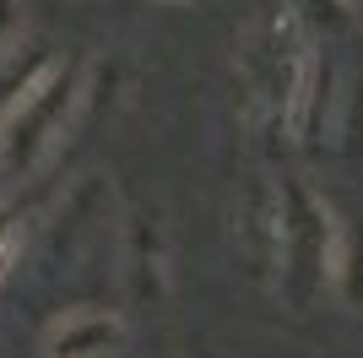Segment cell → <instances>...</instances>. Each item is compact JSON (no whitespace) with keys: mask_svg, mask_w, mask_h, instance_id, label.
<instances>
[{"mask_svg":"<svg viewBox=\"0 0 363 358\" xmlns=\"http://www.w3.org/2000/svg\"><path fill=\"white\" fill-rule=\"evenodd\" d=\"M16 33H22V6H16V0H0V49L16 44Z\"/></svg>","mask_w":363,"mask_h":358,"instance_id":"5","label":"cell"},{"mask_svg":"<svg viewBox=\"0 0 363 358\" xmlns=\"http://www.w3.org/2000/svg\"><path fill=\"white\" fill-rule=\"evenodd\" d=\"M342 6H358V0H342Z\"/></svg>","mask_w":363,"mask_h":358,"instance_id":"6","label":"cell"},{"mask_svg":"<svg viewBox=\"0 0 363 358\" xmlns=\"http://www.w3.org/2000/svg\"><path fill=\"white\" fill-rule=\"evenodd\" d=\"M272 239H277L282 288L293 293L298 310H309L320 298V288L336 277V228H331L325 201L303 185H282L272 195Z\"/></svg>","mask_w":363,"mask_h":358,"instance_id":"1","label":"cell"},{"mask_svg":"<svg viewBox=\"0 0 363 358\" xmlns=\"http://www.w3.org/2000/svg\"><path fill=\"white\" fill-rule=\"evenodd\" d=\"M336 277H342L352 304H363V228H352V234L336 244Z\"/></svg>","mask_w":363,"mask_h":358,"instance_id":"4","label":"cell"},{"mask_svg":"<svg viewBox=\"0 0 363 358\" xmlns=\"http://www.w3.org/2000/svg\"><path fill=\"white\" fill-rule=\"evenodd\" d=\"M76 98V76L65 65H49L6 114H0V168H28L38 152L60 136V119Z\"/></svg>","mask_w":363,"mask_h":358,"instance_id":"2","label":"cell"},{"mask_svg":"<svg viewBox=\"0 0 363 358\" xmlns=\"http://www.w3.org/2000/svg\"><path fill=\"white\" fill-rule=\"evenodd\" d=\"M125 342V326L108 310H71L60 315L44 337L49 358H114Z\"/></svg>","mask_w":363,"mask_h":358,"instance_id":"3","label":"cell"}]
</instances>
